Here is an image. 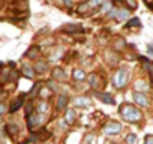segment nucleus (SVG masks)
<instances>
[{
	"mask_svg": "<svg viewBox=\"0 0 153 144\" xmlns=\"http://www.w3.org/2000/svg\"><path fill=\"white\" fill-rule=\"evenodd\" d=\"M120 114H122V117L126 120V122H132V123H137V122H140L141 120V117H143V114H141V111L138 110V108H135L134 105H131V104H123L122 107H120Z\"/></svg>",
	"mask_w": 153,
	"mask_h": 144,
	"instance_id": "f257e3e1",
	"label": "nucleus"
},
{
	"mask_svg": "<svg viewBox=\"0 0 153 144\" xmlns=\"http://www.w3.org/2000/svg\"><path fill=\"white\" fill-rule=\"evenodd\" d=\"M128 80H129V72H128L125 68H120V69L116 72L114 78H113V84H114L116 89H123V87H126Z\"/></svg>",
	"mask_w": 153,
	"mask_h": 144,
	"instance_id": "f03ea898",
	"label": "nucleus"
},
{
	"mask_svg": "<svg viewBox=\"0 0 153 144\" xmlns=\"http://www.w3.org/2000/svg\"><path fill=\"white\" fill-rule=\"evenodd\" d=\"M120 131H122V125L119 122H110V123H107L104 126V134L105 135H110V137L120 134Z\"/></svg>",
	"mask_w": 153,
	"mask_h": 144,
	"instance_id": "7ed1b4c3",
	"label": "nucleus"
},
{
	"mask_svg": "<svg viewBox=\"0 0 153 144\" xmlns=\"http://www.w3.org/2000/svg\"><path fill=\"white\" fill-rule=\"evenodd\" d=\"M93 96H95L98 101L104 102V104H110V105H113V104H114V99H113V96H111V95H108V93L95 92V93H93Z\"/></svg>",
	"mask_w": 153,
	"mask_h": 144,
	"instance_id": "20e7f679",
	"label": "nucleus"
},
{
	"mask_svg": "<svg viewBox=\"0 0 153 144\" xmlns=\"http://www.w3.org/2000/svg\"><path fill=\"white\" fill-rule=\"evenodd\" d=\"M134 101L140 105V107H149V99H147V96L144 95V93H140V92H135L134 93Z\"/></svg>",
	"mask_w": 153,
	"mask_h": 144,
	"instance_id": "39448f33",
	"label": "nucleus"
},
{
	"mask_svg": "<svg viewBox=\"0 0 153 144\" xmlns=\"http://www.w3.org/2000/svg\"><path fill=\"white\" fill-rule=\"evenodd\" d=\"M39 123H42V114H32L29 117V128L33 129L35 126H38Z\"/></svg>",
	"mask_w": 153,
	"mask_h": 144,
	"instance_id": "423d86ee",
	"label": "nucleus"
},
{
	"mask_svg": "<svg viewBox=\"0 0 153 144\" xmlns=\"http://www.w3.org/2000/svg\"><path fill=\"white\" fill-rule=\"evenodd\" d=\"M74 104H75L76 107H90L92 101H90L89 98L80 96V98H75V99H74Z\"/></svg>",
	"mask_w": 153,
	"mask_h": 144,
	"instance_id": "0eeeda50",
	"label": "nucleus"
},
{
	"mask_svg": "<svg viewBox=\"0 0 153 144\" xmlns=\"http://www.w3.org/2000/svg\"><path fill=\"white\" fill-rule=\"evenodd\" d=\"M53 78H54V80H59V81H63V80H66V74L63 72V69L56 68V69L53 71Z\"/></svg>",
	"mask_w": 153,
	"mask_h": 144,
	"instance_id": "6e6552de",
	"label": "nucleus"
},
{
	"mask_svg": "<svg viewBox=\"0 0 153 144\" xmlns=\"http://www.w3.org/2000/svg\"><path fill=\"white\" fill-rule=\"evenodd\" d=\"M23 102H24V95H21V96H18V99L11 105V108H9V111L11 113H15L17 110H20V107L23 105Z\"/></svg>",
	"mask_w": 153,
	"mask_h": 144,
	"instance_id": "1a4fd4ad",
	"label": "nucleus"
},
{
	"mask_svg": "<svg viewBox=\"0 0 153 144\" xmlns=\"http://www.w3.org/2000/svg\"><path fill=\"white\" fill-rule=\"evenodd\" d=\"M75 111L74 110H71V108H68L66 110V113H65V120H66V123H69V125H72L74 122H75Z\"/></svg>",
	"mask_w": 153,
	"mask_h": 144,
	"instance_id": "9d476101",
	"label": "nucleus"
},
{
	"mask_svg": "<svg viewBox=\"0 0 153 144\" xmlns=\"http://www.w3.org/2000/svg\"><path fill=\"white\" fill-rule=\"evenodd\" d=\"M72 77H74L76 81H83V80H86V74H84V71H81V69H75V71L72 72Z\"/></svg>",
	"mask_w": 153,
	"mask_h": 144,
	"instance_id": "9b49d317",
	"label": "nucleus"
},
{
	"mask_svg": "<svg viewBox=\"0 0 153 144\" xmlns=\"http://www.w3.org/2000/svg\"><path fill=\"white\" fill-rule=\"evenodd\" d=\"M33 68L32 66H29V65H23V68H21V72L27 77V78H33Z\"/></svg>",
	"mask_w": 153,
	"mask_h": 144,
	"instance_id": "f8f14e48",
	"label": "nucleus"
},
{
	"mask_svg": "<svg viewBox=\"0 0 153 144\" xmlns=\"http://www.w3.org/2000/svg\"><path fill=\"white\" fill-rule=\"evenodd\" d=\"M47 68H48V65L45 62H38L35 65V71L38 72V74H44V72H47Z\"/></svg>",
	"mask_w": 153,
	"mask_h": 144,
	"instance_id": "ddd939ff",
	"label": "nucleus"
},
{
	"mask_svg": "<svg viewBox=\"0 0 153 144\" xmlns=\"http://www.w3.org/2000/svg\"><path fill=\"white\" fill-rule=\"evenodd\" d=\"M68 96H65V95H62V96H59V101H57V108L59 110H63V108H66V105H68Z\"/></svg>",
	"mask_w": 153,
	"mask_h": 144,
	"instance_id": "4468645a",
	"label": "nucleus"
},
{
	"mask_svg": "<svg viewBox=\"0 0 153 144\" xmlns=\"http://www.w3.org/2000/svg\"><path fill=\"white\" fill-rule=\"evenodd\" d=\"M129 15H131V12H129L128 9H122V11H119V14H117L116 20H117V21H123V20H126Z\"/></svg>",
	"mask_w": 153,
	"mask_h": 144,
	"instance_id": "2eb2a0df",
	"label": "nucleus"
},
{
	"mask_svg": "<svg viewBox=\"0 0 153 144\" xmlns=\"http://www.w3.org/2000/svg\"><path fill=\"white\" fill-rule=\"evenodd\" d=\"M135 89H137V92L143 93V92H146V90L149 89V86L146 84V81H137V83H135Z\"/></svg>",
	"mask_w": 153,
	"mask_h": 144,
	"instance_id": "dca6fc26",
	"label": "nucleus"
},
{
	"mask_svg": "<svg viewBox=\"0 0 153 144\" xmlns=\"http://www.w3.org/2000/svg\"><path fill=\"white\" fill-rule=\"evenodd\" d=\"M63 30H65V32H71V33H74V32H83V27L71 24V26H65V27H63Z\"/></svg>",
	"mask_w": 153,
	"mask_h": 144,
	"instance_id": "f3484780",
	"label": "nucleus"
},
{
	"mask_svg": "<svg viewBox=\"0 0 153 144\" xmlns=\"http://www.w3.org/2000/svg\"><path fill=\"white\" fill-rule=\"evenodd\" d=\"M38 54H39V48H38V47H32V48L26 53V56H27V57H30V59H35Z\"/></svg>",
	"mask_w": 153,
	"mask_h": 144,
	"instance_id": "a211bd4d",
	"label": "nucleus"
},
{
	"mask_svg": "<svg viewBox=\"0 0 153 144\" xmlns=\"http://www.w3.org/2000/svg\"><path fill=\"white\" fill-rule=\"evenodd\" d=\"M89 83H90V86H92V87H98V86H99V84H98V83H99V78H98V75L92 74V75L89 77Z\"/></svg>",
	"mask_w": 153,
	"mask_h": 144,
	"instance_id": "6ab92c4d",
	"label": "nucleus"
},
{
	"mask_svg": "<svg viewBox=\"0 0 153 144\" xmlns=\"http://www.w3.org/2000/svg\"><path fill=\"white\" fill-rule=\"evenodd\" d=\"M50 95H51V90H50L48 87H42V89L39 90V96H41V98H44V99H45V98H48Z\"/></svg>",
	"mask_w": 153,
	"mask_h": 144,
	"instance_id": "aec40b11",
	"label": "nucleus"
},
{
	"mask_svg": "<svg viewBox=\"0 0 153 144\" xmlns=\"http://www.w3.org/2000/svg\"><path fill=\"white\" fill-rule=\"evenodd\" d=\"M135 141H137V135H135V134H129V135L125 138V143H126V144H135Z\"/></svg>",
	"mask_w": 153,
	"mask_h": 144,
	"instance_id": "412c9836",
	"label": "nucleus"
},
{
	"mask_svg": "<svg viewBox=\"0 0 153 144\" xmlns=\"http://www.w3.org/2000/svg\"><path fill=\"white\" fill-rule=\"evenodd\" d=\"M38 111H39V114H44V113H47V111H48V104H47V102H41V104H39V108H38Z\"/></svg>",
	"mask_w": 153,
	"mask_h": 144,
	"instance_id": "4be33fe9",
	"label": "nucleus"
},
{
	"mask_svg": "<svg viewBox=\"0 0 153 144\" xmlns=\"http://www.w3.org/2000/svg\"><path fill=\"white\" fill-rule=\"evenodd\" d=\"M138 26H140V20L138 18H134V20L128 21V27H138Z\"/></svg>",
	"mask_w": 153,
	"mask_h": 144,
	"instance_id": "5701e85b",
	"label": "nucleus"
},
{
	"mask_svg": "<svg viewBox=\"0 0 153 144\" xmlns=\"http://www.w3.org/2000/svg\"><path fill=\"white\" fill-rule=\"evenodd\" d=\"M6 129L9 131V134H17V132H18V126H17V125H11V123H9V125L6 126Z\"/></svg>",
	"mask_w": 153,
	"mask_h": 144,
	"instance_id": "b1692460",
	"label": "nucleus"
},
{
	"mask_svg": "<svg viewBox=\"0 0 153 144\" xmlns=\"http://www.w3.org/2000/svg\"><path fill=\"white\" fill-rule=\"evenodd\" d=\"M92 140H95V135H93V134H89V135L84 138V144H90Z\"/></svg>",
	"mask_w": 153,
	"mask_h": 144,
	"instance_id": "393cba45",
	"label": "nucleus"
},
{
	"mask_svg": "<svg viewBox=\"0 0 153 144\" xmlns=\"http://www.w3.org/2000/svg\"><path fill=\"white\" fill-rule=\"evenodd\" d=\"M144 144H153V135H147L144 140Z\"/></svg>",
	"mask_w": 153,
	"mask_h": 144,
	"instance_id": "a878e982",
	"label": "nucleus"
},
{
	"mask_svg": "<svg viewBox=\"0 0 153 144\" xmlns=\"http://www.w3.org/2000/svg\"><path fill=\"white\" fill-rule=\"evenodd\" d=\"M17 78H18V72H17V71H14V72H12V75L9 77V81H15Z\"/></svg>",
	"mask_w": 153,
	"mask_h": 144,
	"instance_id": "bb28decb",
	"label": "nucleus"
},
{
	"mask_svg": "<svg viewBox=\"0 0 153 144\" xmlns=\"http://www.w3.org/2000/svg\"><path fill=\"white\" fill-rule=\"evenodd\" d=\"M8 111V107L5 104H0V114H5Z\"/></svg>",
	"mask_w": 153,
	"mask_h": 144,
	"instance_id": "cd10ccee",
	"label": "nucleus"
},
{
	"mask_svg": "<svg viewBox=\"0 0 153 144\" xmlns=\"http://www.w3.org/2000/svg\"><path fill=\"white\" fill-rule=\"evenodd\" d=\"M110 8H111L110 3H102V9H101V12H105V11H108Z\"/></svg>",
	"mask_w": 153,
	"mask_h": 144,
	"instance_id": "c85d7f7f",
	"label": "nucleus"
},
{
	"mask_svg": "<svg viewBox=\"0 0 153 144\" xmlns=\"http://www.w3.org/2000/svg\"><path fill=\"white\" fill-rule=\"evenodd\" d=\"M126 5H128L129 8H137V3H135V2H126Z\"/></svg>",
	"mask_w": 153,
	"mask_h": 144,
	"instance_id": "c756f323",
	"label": "nucleus"
},
{
	"mask_svg": "<svg viewBox=\"0 0 153 144\" xmlns=\"http://www.w3.org/2000/svg\"><path fill=\"white\" fill-rule=\"evenodd\" d=\"M147 50H149V53H150V54H153V45H152V44L149 45V48H147Z\"/></svg>",
	"mask_w": 153,
	"mask_h": 144,
	"instance_id": "7c9ffc66",
	"label": "nucleus"
},
{
	"mask_svg": "<svg viewBox=\"0 0 153 144\" xmlns=\"http://www.w3.org/2000/svg\"><path fill=\"white\" fill-rule=\"evenodd\" d=\"M2 90H3V86H2V84H0V93H2Z\"/></svg>",
	"mask_w": 153,
	"mask_h": 144,
	"instance_id": "2f4dec72",
	"label": "nucleus"
},
{
	"mask_svg": "<svg viewBox=\"0 0 153 144\" xmlns=\"http://www.w3.org/2000/svg\"><path fill=\"white\" fill-rule=\"evenodd\" d=\"M107 144H119V143H107Z\"/></svg>",
	"mask_w": 153,
	"mask_h": 144,
	"instance_id": "473e14b6",
	"label": "nucleus"
}]
</instances>
